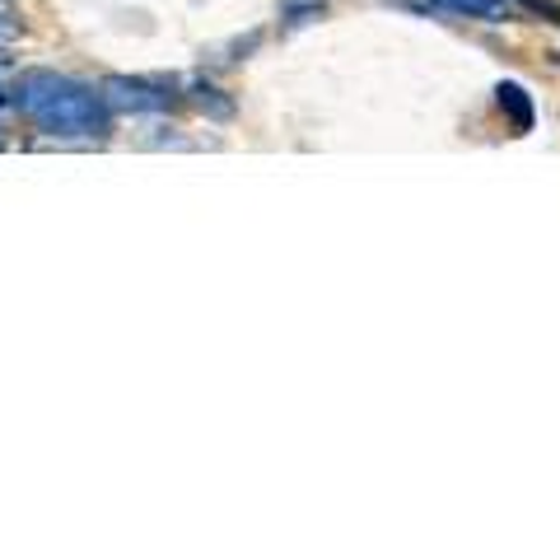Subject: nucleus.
<instances>
[{
  "instance_id": "nucleus-5",
  "label": "nucleus",
  "mask_w": 560,
  "mask_h": 560,
  "mask_svg": "<svg viewBox=\"0 0 560 560\" xmlns=\"http://www.w3.org/2000/svg\"><path fill=\"white\" fill-rule=\"evenodd\" d=\"M327 14V0H280V28H308Z\"/></svg>"
},
{
  "instance_id": "nucleus-3",
  "label": "nucleus",
  "mask_w": 560,
  "mask_h": 560,
  "mask_svg": "<svg viewBox=\"0 0 560 560\" xmlns=\"http://www.w3.org/2000/svg\"><path fill=\"white\" fill-rule=\"evenodd\" d=\"M425 10H444V14H463V20H481V24H510L518 20L514 0H420Z\"/></svg>"
},
{
  "instance_id": "nucleus-6",
  "label": "nucleus",
  "mask_w": 560,
  "mask_h": 560,
  "mask_svg": "<svg viewBox=\"0 0 560 560\" xmlns=\"http://www.w3.org/2000/svg\"><path fill=\"white\" fill-rule=\"evenodd\" d=\"M10 80V24H0V84Z\"/></svg>"
},
{
  "instance_id": "nucleus-4",
  "label": "nucleus",
  "mask_w": 560,
  "mask_h": 560,
  "mask_svg": "<svg viewBox=\"0 0 560 560\" xmlns=\"http://www.w3.org/2000/svg\"><path fill=\"white\" fill-rule=\"evenodd\" d=\"M495 103H500L504 121H510V127H514V136H528V131H533L537 108H533V94L523 90V84H514V80H500V84H495Z\"/></svg>"
},
{
  "instance_id": "nucleus-7",
  "label": "nucleus",
  "mask_w": 560,
  "mask_h": 560,
  "mask_svg": "<svg viewBox=\"0 0 560 560\" xmlns=\"http://www.w3.org/2000/svg\"><path fill=\"white\" fill-rule=\"evenodd\" d=\"M556 57H560V51H556Z\"/></svg>"
},
{
  "instance_id": "nucleus-1",
  "label": "nucleus",
  "mask_w": 560,
  "mask_h": 560,
  "mask_svg": "<svg viewBox=\"0 0 560 560\" xmlns=\"http://www.w3.org/2000/svg\"><path fill=\"white\" fill-rule=\"evenodd\" d=\"M10 108L38 136L51 140H103L113 131V103L103 90L61 70H24L10 80Z\"/></svg>"
},
{
  "instance_id": "nucleus-2",
  "label": "nucleus",
  "mask_w": 560,
  "mask_h": 560,
  "mask_svg": "<svg viewBox=\"0 0 560 560\" xmlns=\"http://www.w3.org/2000/svg\"><path fill=\"white\" fill-rule=\"evenodd\" d=\"M103 94H108L113 113H168L173 103H178L168 80H140V75L103 80Z\"/></svg>"
}]
</instances>
